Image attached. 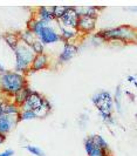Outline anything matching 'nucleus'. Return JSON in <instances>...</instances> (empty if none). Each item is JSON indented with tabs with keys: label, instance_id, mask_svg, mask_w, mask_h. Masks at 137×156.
<instances>
[{
	"label": "nucleus",
	"instance_id": "32",
	"mask_svg": "<svg viewBox=\"0 0 137 156\" xmlns=\"http://www.w3.org/2000/svg\"><path fill=\"white\" fill-rule=\"evenodd\" d=\"M1 115H4V113H2V106H1V102H0V116Z\"/></svg>",
	"mask_w": 137,
	"mask_h": 156
},
{
	"label": "nucleus",
	"instance_id": "22",
	"mask_svg": "<svg viewBox=\"0 0 137 156\" xmlns=\"http://www.w3.org/2000/svg\"><path fill=\"white\" fill-rule=\"evenodd\" d=\"M37 119L35 113L33 110H21L20 114L18 115V120L20 121H30V120H34Z\"/></svg>",
	"mask_w": 137,
	"mask_h": 156
},
{
	"label": "nucleus",
	"instance_id": "4",
	"mask_svg": "<svg viewBox=\"0 0 137 156\" xmlns=\"http://www.w3.org/2000/svg\"><path fill=\"white\" fill-rule=\"evenodd\" d=\"M91 102L99 109V113H103L107 115H111L114 108L113 95L109 92H100L91 96Z\"/></svg>",
	"mask_w": 137,
	"mask_h": 156
},
{
	"label": "nucleus",
	"instance_id": "11",
	"mask_svg": "<svg viewBox=\"0 0 137 156\" xmlns=\"http://www.w3.org/2000/svg\"><path fill=\"white\" fill-rule=\"evenodd\" d=\"M19 120L18 116H7V115H1L0 116V134L7 135L11 133L14 127L18 125Z\"/></svg>",
	"mask_w": 137,
	"mask_h": 156
},
{
	"label": "nucleus",
	"instance_id": "26",
	"mask_svg": "<svg viewBox=\"0 0 137 156\" xmlns=\"http://www.w3.org/2000/svg\"><path fill=\"white\" fill-rule=\"evenodd\" d=\"M84 149H86V153H87V155H89L91 151L95 149V146H94V142H93V139H91V136L87 137V139L84 140Z\"/></svg>",
	"mask_w": 137,
	"mask_h": 156
},
{
	"label": "nucleus",
	"instance_id": "21",
	"mask_svg": "<svg viewBox=\"0 0 137 156\" xmlns=\"http://www.w3.org/2000/svg\"><path fill=\"white\" fill-rule=\"evenodd\" d=\"M30 47L32 48L33 53H34L35 55L44 54V53H45V45H44V44H42L38 38L33 41V44H32Z\"/></svg>",
	"mask_w": 137,
	"mask_h": 156
},
{
	"label": "nucleus",
	"instance_id": "3",
	"mask_svg": "<svg viewBox=\"0 0 137 156\" xmlns=\"http://www.w3.org/2000/svg\"><path fill=\"white\" fill-rule=\"evenodd\" d=\"M13 52L15 55V72L23 75L30 74V63L33 61V58L35 56L32 48L20 41Z\"/></svg>",
	"mask_w": 137,
	"mask_h": 156
},
{
	"label": "nucleus",
	"instance_id": "27",
	"mask_svg": "<svg viewBox=\"0 0 137 156\" xmlns=\"http://www.w3.org/2000/svg\"><path fill=\"white\" fill-rule=\"evenodd\" d=\"M88 156H110V151H104L102 149L95 148Z\"/></svg>",
	"mask_w": 137,
	"mask_h": 156
},
{
	"label": "nucleus",
	"instance_id": "6",
	"mask_svg": "<svg viewBox=\"0 0 137 156\" xmlns=\"http://www.w3.org/2000/svg\"><path fill=\"white\" fill-rule=\"evenodd\" d=\"M77 20H79V16L76 13L75 8L74 7H69L66 11V13L61 16V19L58 21V23L62 26V27H66V28H72V30H76V25H77Z\"/></svg>",
	"mask_w": 137,
	"mask_h": 156
},
{
	"label": "nucleus",
	"instance_id": "15",
	"mask_svg": "<svg viewBox=\"0 0 137 156\" xmlns=\"http://www.w3.org/2000/svg\"><path fill=\"white\" fill-rule=\"evenodd\" d=\"M46 26V23H41L40 20L38 19H35L34 16L33 18H30V20H28V23H27V28L26 30H28L30 32H32L34 35H35V38H38L39 35H40V33L42 31V28Z\"/></svg>",
	"mask_w": 137,
	"mask_h": 156
},
{
	"label": "nucleus",
	"instance_id": "28",
	"mask_svg": "<svg viewBox=\"0 0 137 156\" xmlns=\"http://www.w3.org/2000/svg\"><path fill=\"white\" fill-rule=\"evenodd\" d=\"M14 155V151L12 149H6L5 151L0 153V156H13Z\"/></svg>",
	"mask_w": 137,
	"mask_h": 156
},
{
	"label": "nucleus",
	"instance_id": "5",
	"mask_svg": "<svg viewBox=\"0 0 137 156\" xmlns=\"http://www.w3.org/2000/svg\"><path fill=\"white\" fill-rule=\"evenodd\" d=\"M56 23L54 21L51 25H46L42 28V31L38 37V39L44 44V45H52V44H56L61 41L60 38V32H59V26L54 27L53 25Z\"/></svg>",
	"mask_w": 137,
	"mask_h": 156
},
{
	"label": "nucleus",
	"instance_id": "25",
	"mask_svg": "<svg viewBox=\"0 0 137 156\" xmlns=\"http://www.w3.org/2000/svg\"><path fill=\"white\" fill-rule=\"evenodd\" d=\"M113 101H114V106H116V109L121 112V87L116 88V93L113 96Z\"/></svg>",
	"mask_w": 137,
	"mask_h": 156
},
{
	"label": "nucleus",
	"instance_id": "17",
	"mask_svg": "<svg viewBox=\"0 0 137 156\" xmlns=\"http://www.w3.org/2000/svg\"><path fill=\"white\" fill-rule=\"evenodd\" d=\"M51 110H52V105H51V102L48 101L47 99H44L42 105L39 107L38 109L33 110V112L35 113V116L37 117H45L49 114Z\"/></svg>",
	"mask_w": 137,
	"mask_h": 156
},
{
	"label": "nucleus",
	"instance_id": "20",
	"mask_svg": "<svg viewBox=\"0 0 137 156\" xmlns=\"http://www.w3.org/2000/svg\"><path fill=\"white\" fill-rule=\"evenodd\" d=\"M19 38H20V41L23 42V44H26L27 46H30L32 44H33V41L37 39L35 38V35L30 32L28 30H25L23 32H19Z\"/></svg>",
	"mask_w": 137,
	"mask_h": 156
},
{
	"label": "nucleus",
	"instance_id": "19",
	"mask_svg": "<svg viewBox=\"0 0 137 156\" xmlns=\"http://www.w3.org/2000/svg\"><path fill=\"white\" fill-rule=\"evenodd\" d=\"M91 139H93L95 148L102 149L104 151H110L109 144H108V142H107L103 136H101V135H91Z\"/></svg>",
	"mask_w": 137,
	"mask_h": 156
},
{
	"label": "nucleus",
	"instance_id": "30",
	"mask_svg": "<svg viewBox=\"0 0 137 156\" xmlns=\"http://www.w3.org/2000/svg\"><path fill=\"white\" fill-rule=\"evenodd\" d=\"M5 140H6V135H4V134H0V146L5 142Z\"/></svg>",
	"mask_w": 137,
	"mask_h": 156
},
{
	"label": "nucleus",
	"instance_id": "1",
	"mask_svg": "<svg viewBox=\"0 0 137 156\" xmlns=\"http://www.w3.org/2000/svg\"><path fill=\"white\" fill-rule=\"evenodd\" d=\"M95 38L101 41H120L123 44H132L136 41V30L129 25H121L114 28H107L97 32Z\"/></svg>",
	"mask_w": 137,
	"mask_h": 156
},
{
	"label": "nucleus",
	"instance_id": "13",
	"mask_svg": "<svg viewBox=\"0 0 137 156\" xmlns=\"http://www.w3.org/2000/svg\"><path fill=\"white\" fill-rule=\"evenodd\" d=\"M1 106H2L4 115H7V116H18L21 112L20 107H18L12 100H2Z\"/></svg>",
	"mask_w": 137,
	"mask_h": 156
},
{
	"label": "nucleus",
	"instance_id": "14",
	"mask_svg": "<svg viewBox=\"0 0 137 156\" xmlns=\"http://www.w3.org/2000/svg\"><path fill=\"white\" fill-rule=\"evenodd\" d=\"M30 93H32V89L28 86H25L23 88H21L20 90H18L12 96V101L14 102L18 107H21L23 103H25V101L27 100V98L30 96Z\"/></svg>",
	"mask_w": 137,
	"mask_h": 156
},
{
	"label": "nucleus",
	"instance_id": "23",
	"mask_svg": "<svg viewBox=\"0 0 137 156\" xmlns=\"http://www.w3.org/2000/svg\"><path fill=\"white\" fill-rule=\"evenodd\" d=\"M68 9V6H53V16L55 21H59L61 16L66 13V11Z\"/></svg>",
	"mask_w": 137,
	"mask_h": 156
},
{
	"label": "nucleus",
	"instance_id": "9",
	"mask_svg": "<svg viewBox=\"0 0 137 156\" xmlns=\"http://www.w3.org/2000/svg\"><path fill=\"white\" fill-rule=\"evenodd\" d=\"M77 52H79V47H77L76 44H68L67 42V44H65L63 49H62V52H61L59 58H58V61L61 65L68 62L69 60H72L77 54Z\"/></svg>",
	"mask_w": 137,
	"mask_h": 156
},
{
	"label": "nucleus",
	"instance_id": "8",
	"mask_svg": "<svg viewBox=\"0 0 137 156\" xmlns=\"http://www.w3.org/2000/svg\"><path fill=\"white\" fill-rule=\"evenodd\" d=\"M44 96L40 93H37V92H33L30 94V96L27 98V100L25 101L23 106L20 107V110H35L38 109L39 107L42 105V101H44Z\"/></svg>",
	"mask_w": 137,
	"mask_h": 156
},
{
	"label": "nucleus",
	"instance_id": "24",
	"mask_svg": "<svg viewBox=\"0 0 137 156\" xmlns=\"http://www.w3.org/2000/svg\"><path fill=\"white\" fill-rule=\"evenodd\" d=\"M25 149H26L28 153H30L32 155H34V156H45L44 151H42V149H40L39 147H35V146L27 144V146L25 147Z\"/></svg>",
	"mask_w": 137,
	"mask_h": 156
},
{
	"label": "nucleus",
	"instance_id": "33",
	"mask_svg": "<svg viewBox=\"0 0 137 156\" xmlns=\"http://www.w3.org/2000/svg\"><path fill=\"white\" fill-rule=\"evenodd\" d=\"M0 38H1V35H0Z\"/></svg>",
	"mask_w": 137,
	"mask_h": 156
},
{
	"label": "nucleus",
	"instance_id": "12",
	"mask_svg": "<svg viewBox=\"0 0 137 156\" xmlns=\"http://www.w3.org/2000/svg\"><path fill=\"white\" fill-rule=\"evenodd\" d=\"M49 67V56L47 54H39L33 58V61L30 63V73L32 72H39V70L46 69Z\"/></svg>",
	"mask_w": 137,
	"mask_h": 156
},
{
	"label": "nucleus",
	"instance_id": "10",
	"mask_svg": "<svg viewBox=\"0 0 137 156\" xmlns=\"http://www.w3.org/2000/svg\"><path fill=\"white\" fill-rule=\"evenodd\" d=\"M34 18L40 20L41 23H46V25L53 23L55 21L53 16V6H41V7H39L35 12Z\"/></svg>",
	"mask_w": 137,
	"mask_h": 156
},
{
	"label": "nucleus",
	"instance_id": "18",
	"mask_svg": "<svg viewBox=\"0 0 137 156\" xmlns=\"http://www.w3.org/2000/svg\"><path fill=\"white\" fill-rule=\"evenodd\" d=\"M79 16H97V7L84 6V7H74Z\"/></svg>",
	"mask_w": 137,
	"mask_h": 156
},
{
	"label": "nucleus",
	"instance_id": "34",
	"mask_svg": "<svg viewBox=\"0 0 137 156\" xmlns=\"http://www.w3.org/2000/svg\"><path fill=\"white\" fill-rule=\"evenodd\" d=\"M0 102H1V101H0Z\"/></svg>",
	"mask_w": 137,
	"mask_h": 156
},
{
	"label": "nucleus",
	"instance_id": "7",
	"mask_svg": "<svg viewBox=\"0 0 137 156\" xmlns=\"http://www.w3.org/2000/svg\"><path fill=\"white\" fill-rule=\"evenodd\" d=\"M96 26V16H79L76 31L79 34H88L95 30Z\"/></svg>",
	"mask_w": 137,
	"mask_h": 156
},
{
	"label": "nucleus",
	"instance_id": "29",
	"mask_svg": "<svg viewBox=\"0 0 137 156\" xmlns=\"http://www.w3.org/2000/svg\"><path fill=\"white\" fill-rule=\"evenodd\" d=\"M127 80H128L129 82H132V85H134V86H136V79L134 78V76H131V75H129V76L127 78Z\"/></svg>",
	"mask_w": 137,
	"mask_h": 156
},
{
	"label": "nucleus",
	"instance_id": "16",
	"mask_svg": "<svg viewBox=\"0 0 137 156\" xmlns=\"http://www.w3.org/2000/svg\"><path fill=\"white\" fill-rule=\"evenodd\" d=\"M1 38L5 40V42L7 44V46H9V48L12 51H14L15 48H16V46L19 45V42H20L19 32H7Z\"/></svg>",
	"mask_w": 137,
	"mask_h": 156
},
{
	"label": "nucleus",
	"instance_id": "31",
	"mask_svg": "<svg viewBox=\"0 0 137 156\" xmlns=\"http://www.w3.org/2000/svg\"><path fill=\"white\" fill-rule=\"evenodd\" d=\"M4 72H6V68L2 66V63L0 62V74H1V73H4Z\"/></svg>",
	"mask_w": 137,
	"mask_h": 156
},
{
	"label": "nucleus",
	"instance_id": "2",
	"mask_svg": "<svg viewBox=\"0 0 137 156\" xmlns=\"http://www.w3.org/2000/svg\"><path fill=\"white\" fill-rule=\"evenodd\" d=\"M27 86L26 75L15 70H6L0 74V93L12 100V96L18 90Z\"/></svg>",
	"mask_w": 137,
	"mask_h": 156
}]
</instances>
